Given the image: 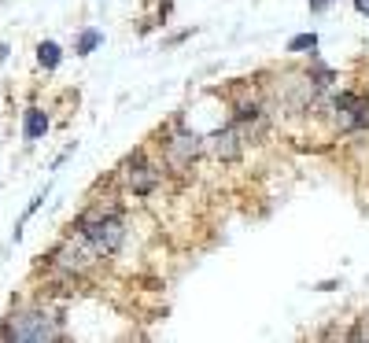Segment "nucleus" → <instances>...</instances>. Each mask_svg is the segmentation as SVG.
Wrapping results in <instances>:
<instances>
[{
    "label": "nucleus",
    "mask_w": 369,
    "mask_h": 343,
    "mask_svg": "<svg viewBox=\"0 0 369 343\" xmlns=\"http://www.w3.org/2000/svg\"><path fill=\"white\" fill-rule=\"evenodd\" d=\"M8 56V45H0V59H4Z\"/></svg>",
    "instance_id": "nucleus-14"
},
{
    "label": "nucleus",
    "mask_w": 369,
    "mask_h": 343,
    "mask_svg": "<svg viewBox=\"0 0 369 343\" xmlns=\"http://www.w3.org/2000/svg\"><path fill=\"white\" fill-rule=\"evenodd\" d=\"M240 148H244V137H240V129H236V126H229L226 133H215V137H210V152H215L218 159H236V155H240Z\"/></svg>",
    "instance_id": "nucleus-6"
},
{
    "label": "nucleus",
    "mask_w": 369,
    "mask_h": 343,
    "mask_svg": "<svg viewBox=\"0 0 369 343\" xmlns=\"http://www.w3.org/2000/svg\"><path fill=\"white\" fill-rule=\"evenodd\" d=\"M100 41H103L100 30H85L82 37H78V56H89L92 48H100Z\"/></svg>",
    "instance_id": "nucleus-9"
},
{
    "label": "nucleus",
    "mask_w": 369,
    "mask_h": 343,
    "mask_svg": "<svg viewBox=\"0 0 369 343\" xmlns=\"http://www.w3.org/2000/svg\"><path fill=\"white\" fill-rule=\"evenodd\" d=\"M196 155H200V137H196V133H178V137L166 140L170 166H184V163H192Z\"/></svg>",
    "instance_id": "nucleus-5"
},
{
    "label": "nucleus",
    "mask_w": 369,
    "mask_h": 343,
    "mask_svg": "<svg viewBox=\"0 0 369 343\" xmlns=\"http://www.w3.org/2000/svg\"><path fill=\"white\" fill-rule=\"evenodd\" d=\"M22 133H26V140H41L48 133V115L41 108H30L22 118Z\"/></svg>",
    "instance_id": "nucleus-7"
},
{
    "label": "nucleus",
    "mask_w": 369,
    "mask_h": 343,
    "mask_svg": "<svg viewBox=\"0 0 369 343\" xmlns=\"http://www.w3.org/2000/svg\"><path fill=\"white\" fill-rule=\"evenodd\" d=\"M96 262H100V255H96V247L85 240V233H78V236H71V240H63V244L56 247V255H52V266L63 270V273H85V270L96 266Z\"/></svg>",
    "instance_id": "nucleus-3"
},
{
    "label": "nucleus",
    "mask_w": 369,
    "mask_h": 343,
    "mask_svg": "<svg viewBox=\"0 0 369 343\" xmlns=\"http://www.w3.org/2000/svg\"><path fill=\"white\" fill-rule=\"evenodd\" d=\"M328 4H333V0H310V8H314V11H325Z\"/></svg>",
    "instance_id": "nucleus-12"
},
{
    "label": "nucleus",
    "mask_w": 369,
    "mask_h": 343,
    "mask_svg": "<svg viewBox=\"0 0 369 343\" xmlns=\"http://www.w3.org/2000/svg\"><path fill=\"white\" fill-rule=\"evenodd\" d=\"M78 233H85V240L96 247V255H115L118 247H122L126 240V229L122 221H118L115 214H85L82 221H78Z\"/></svg>",
    "instance_id": "nucleus-2"
},
{
    "label": "nucleus",
    "mask_w": 369,
    "mask_h": 343,
    "mask_svg": "<svg viewBox=\"0 0 369 343\" xmlns=\"http://www.w3.org/2000/svg\"><path fill=\"white\" fill-rule=\"evenodd\" d=\"M354 8H359L362 15H369V0H354Z\"/></svg>",
    "instance_id": "nucleus-13"
},
{
    "label": "nucleus",
    "mask_w": 369,
    "mask_h": 343,
    "mask_svg": "<svg viewBox=\"0 0 369 343\" xmlns=\"http://www.w3.org/2000/svg\"><path fill=\"white\" fill-rule=\"evenodd\" d=\"M59 59H63V52H59L56 41H41V45H37V63H41L45 71H56Z\"/></svg>",
    "instance_id": "nucleus-8"
},
{
    "label": "nucleus",
    "mask_w": 369,
    "mask_h": 343,
    "mask_svg": "<svg viewBox=\"0 0 369 343\" xmlns=\"http://www.w3.org/2000/svg\"><path fill=\"white\" fill-rule=\"evenodd\" d=\"M4 340H15V343H52L63 336L59 328V318L56 310L48 307H26V310H15L8 318V325L0 328Z\"/></svg>",
    "instance_id": "nucleus-1"
},
{
    "label": "nucleus",
    "mask_w": 369,
    "mask_h": 343,
    "mask_svg": "<svg viewBox=\"0 0 369 343\" xmlns=\"http://www.w3.org/2000/svg\"><path fill=\"white\" fill-rule=\"evenodd\" d=\"M41 203H45V192H41V196H37V200H34L30 207H26V218H30V214H34V210H37V207H41Z\"/></svg>",
    "instance_id": "nucleus-11"
},
{
    "label": "nucleus",
    "mask_w": 369,
    "mask_h": 343,
    "mask_svg": "<svg viewBox=\"0 0 369 343\" xmlns=\"http://www.w3.org/2000/svg\"><path fill=\"white\" fill-rule=\"evenodd\" d=\"M126 177H129V189H133L137 196H144V192H152L155 184H159V170L144 159V152H133L126 159Z\"/></svg>",
    "instance_id": "nucleus-4"
},
{
    "label": "nucleus",
    "mask_w": 369,
    "mask_h": 343,
    "mask_svg": "<svg viewBox=\"0 0 369 343\" xmlns=\"http://www.w3.org/2000/svg\"><path fill=\"white\" fill-rule=\"evenodd\" d=\"M318 48V34H299L288 41V52H314Z\"/></svg>",
    "instance_id": "nucleus-10"
}]
</instances>
